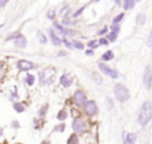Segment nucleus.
<instances>
[{
    "label": "nucleus",
    "mask_w": 152,
    "mask_h": 144,
    "mask_svg": "<svg viewBox=\"0 0 152 144\" xmlns=\"http://www.w3.org/2000/svg\"><path fill=\"white\" fill-rule=\"evenodd\" d=\"M105 102H107V108H112L113 107V103H112V100L111 99H107Z\"/></svg>",
    "instance_id": "obj_25"
},
{
    "label": "nucleus",
    "mask_w": 152,
    "mask_h": 144,
    "mask_svg": "<svg viewBox=\"0 0 152 144\" xmlns=\"http://www.w3.org/2000/svg\"><path fill=\"white\" fill-rule=\"evenodd\" d=\"M60 84H61L63 87H69V86L72 84V79H71V76L67 75V73H64V75L60 77Z\"/></svg>",
    "instance_id": "obj_10"
},
{
    "label": "nucleus",
    "mask_w": 152,
    "mask_h": 144,
    "mask_svg": "<svg viewBox=\"0 0 152 144\" xmlns=\"http://www.w3.org/2000/svg\"><path fill=\"white\" fill-rule=\"evenodd\" d=\"M63 42H64V44H66V45H67V47H68V48H74V44H71V43H69V42H68V40H67V39H64Z\"/></svg>",
    "instance_id": "obj_26"
},
{
    "label": "nucleus",
    "mask_w": 152,
    "mask_h": 144,
    "mask_svg": "<svg viewBox=\"0 0 152 144\" xmlns=\"http://www.w3.org/2000/svg\"><path fill=\"white\" fill-rule=\"evenodd\" d=\"M83 107H84V112H86L88 116H94V115L97 113V105L94 100H89V102L86 100V103H84Z\"/></svg>",
    "instance_id": "obj_3"
},
{
    "label": "nucleus",
    "mask_w": 152,
    "mask_h": 144,
    "mask_svg": "<svg viewBox=\"0 0 152 144\" xmlns=\"http://www.w3.org/2000/svg\"><path fill=\"white\" fill-rule=\"evenodd\" d=\"M136 1H140V0H136Z\"/></svg>",
    "instance_id": "obj_36"
},
{
    "label": "nucleus",
    "mask_w": 152,
    "mask_h": 144,
    "mask_svg": "<svg viewBox=\"0 0 152 144\" xmlns=\"http://www.w3.org/2000/svg\"><path fill=\"white\" fill-rule=\"evenodd\" d=\"M0 136H3V129L0 128Z\"/></svg>",
    "instance_id": "obj_33"
},
{
    "label": "nucleus",
    "mask_w": 152,
    "mask_h": 144,
    "mask_svg": "<svg viewBox=\"0 0 152 144\" xmlns=\"http://www.w3.org/2000/svg\"><path fill=\"white\" fill-rule=\"evenodd\" d=\"M0 28H1V26H0Z\"/></svg>",
    "instance_id": "obj_37"
},
{
    "label": "nucleus",
    "mask_w": 152,
    "mask_h": 144,
    "mask_svg": "<svg viewBox=\"0 0 152 144\" xmlns=\"http://www.w3.org/2000/svg\"><path fill=\"white\" fill-rule=\"evenodd\" d=\"M66 118H67V112H66V111H60V112H59V115H58V119H59V120H64Z\"/></svg>",
    "instance_id": "obj_20"
},
{
    "label": "nucleus",
    "mask_w": 152,
    "mask_h": 144,
    "mask_svg": "<svg viewBox=\"0 0 152 144\" xmlns=\"http://www.w3.org/2000/svg\"><path fill=\"white\" fill-rule=\"evenodd\" d=\"M86 53H87V55H94V51H92V50H88Z\"/></svg>",
    "instance_id": "obj_32"
},
{
    "label": "nucleus",
    "mask_w": 152,
    "mask_h": 144,
    "mask_svg": "<svg viewBox=\"0 0 152 144\" xmlns=\"http://www.w3.org/2000/svg\"><path fill=\"white\" fill-rule=\"evenodd\" d=\"M99 44H104V45H105V44H108V42H107L105 39H100V40H99Z\"/></svg>",
    "instance_id": "obj_29"
},
{
    "label": "nucleus",
    "mask_w": 152,
    "mask_h": 144,
    "mask_svg": "<svg viewBox=\"0 0 152 144\" xmlns=\"http://www.w3.org/2000/svg\"><path fill=\"white\" fill-rule=\"evenodd\" d=\"M135 135L134 134H126V137H124V143L127 144H131V143H135Z\"/></svg>",
    "instance_id": "obj_12"
},
{
    "label": "nucleus",
    "mask_w": 152,
    "mask_h": 144,
    "mask_svg": "<svg viewBox=\"0 0 152 144\" xmlns=\"http://www.w3.org/2000/svg\"><path fill=\"white\" fill-rule=\"evenodd\" d=\"M26 81H27V84H28V86H32V84H34V81H35V76L31 75V73H29V75H27Z\"/></svg>",
    "instance_id": "obj_15"
},
{
    "label": "nucleus",
    "mask_w": 152,
    "mask_h": 144,
    "mask_svg": "<svg viewBox=\"0 0 152 144\" xmlns=\"http://www.w3.org/2000/svg\"><path fill=\"white\" fill-rule=\"evenodd\" d=\"M15 45L18 48H26L27 47V39L23 36V35L19 34L18 36L15 37Z\"/></svg>",
    "instance_id": "obj_9"
},
{
    "label": "nucleus",
    "mask_w": 152,
    "mask_h": 144,
    "mask_svg": "<svg viewBox=\"0 0 152 144\" xmlns=\"http://www.w3.org/2000/svg\"><path fill=\"white\" fill-rule=\"evenodd\" d=\"M37 37H39V42L42 43V44H45V43H47V37H45L42 32H39V34H37Z\"/></svg>",
    "instance_id": "obj_16"
},
{
    "label": "nucleus",
    "mask_w": 152,
    "mask_h": 144,
    "mask_svg": "<svg viewBox=\"0 0 152 144\" xmlns=\"http://www.w3.org/2000/svg\"><path fill=\"white\" fill-rule=\"evenodd\" d=\"M134 5H135V0H126V1H124V8H126V10L134 8Z\"/></svg>",
    "instance_id": "obj_14"
},
{
    "label": "nucleus",
    "mask_w": 152,
    "mask_h": 144,
    "mask_svg": "<svg viewBox=\"0 0 152 144\" xmlns=\"http://www.w3.org/2000/svg\"><path fill=\"white\" fill-rule=\"evenodd\" d=\"M0 68H1V64H0Z\"/></svg>",
    "instance_id": "obj_35"
},
{
    "label": "nucleus",
    "mask_w": 152,
    "mask_h": 144,
    "mask_svg": "<svg viewBox=\"0 0 152 144\" xmlns=\"http://www.w3.org/2000/svg\"><path fill=\"white\" fill-rule=\"evenodd\" d=\"M113 94L120 103H124L129 99V92L123 84H116L115 88H113Z\"/></svg>",
    "instance_id": "obj_2"
},
{
    "label": "nucleus",
    "mask_w": 152,
    "mask_h": 144,
    "mask_svg": "<svg viewBox=\"0 0 152 144\" xmlns=\"http://www.w3.org/2000/svg\"><path fill=\"white\" fill-rule=\"evenodd\" d=\"M48 35H50L51 40H52V43L55 45H60L61 44V40L56 36V34H55V31H53V29H48Z\"/></svg>",
    "instance_id": "obj_11"
},
{
    "label": "nucleus",
    "mask_w": 152,
    "mask_h": 144,
    "mask_svg": "<svg viewBox=\"0 0 152 144\" xmlns=\"http://www.w3.org/2000/svg\"><path fill=\"white\" fill-rule=\"evenodd\" d=\"M7 1H8V0H0V8L4 7V5L7 4Z\"/></svg>",
    "instance_id": "obj_28"
},
{
    "label": "nucleus",
    "mask_w": 152,
    "mask_h": 144,
    "mask_svg": "<svg viewBox=\"0 0 152 144\" xmlns=\"http://www.w3.org/2000/svg\"><path fill=\"white\" fill-rule=\"evenodd\" d=\"M144 21H145V16L144 15H139V16H137V26L144 24Z\"/></svg>",
    "instance_id": "obj_18"
},
{
    "label": "nucleus",
    "mask_w": 152,
    "mask_h": 144,
    "mask_svg": "<svg viewBox=\"0 0 152 144\" xmlns=\"http://www.w3.org/2000/svg\"><path fill=\"white\" fill-rule=\"evenodd\" d=\"M148 45H150V47H152V29H151L150 36H148Z\"/></svg>",
    "instance_id": "obj_27"
},
{
    "label": "nucleus",
    "mask_w": 152,
    "mask_h": 144,
    "mask_svg": "<svg viewBox=\"0 0 152 144\" xmlns=\"http://www.w3.org/2000/svg\"><path fill=\"white\" fill-rule=\"evenodd\" d=\"M107 32V28H103L102 31H99V35H103V34H105Z\"/></svg>",
    "instance_id": "obj_31"
},
{
    "label": "nucleus",
    "mask_w": 152,
    "mask_h": 144,
    "mask_svg": "<svg viewBox=\"0 0 152 144\" xmlns=\"http://www.w3.org/2000/svg\"><path fill=\"white\" fill-rule=\"evenodd\" d=\"M123 18H124V13H120V15H118L115 18V20H113V24H118V23H120L121 20H123Z\"/></svg>",
    "instance_id": "obj_19"
},
{
    "label": "nucleus",
    "mask_w": 152,
    "mask_h": 144,
    "mask_svg": "<svg viewBox=\"0 0 152 144\" xmlns=\"http://www.w3.org/2000/svg\"><path fill=\"white\" fill-rule=\"evenodd\" d=\"M48 19H53V16H55V11L53 10H50V12H48Z\"/></svg>",
    "instance_id": "obj_24"
},
{
    "label": "nucleus",
    "mask_w": 152,
    "mask_h": 144,
    "mask_svg": "<svg viewBox=\"0 0 152 144\" xmlns=\"http://www.w3.org/2000/svg\"><path fill=\"white\" fill-rule=\"evenodd\" d=\"M152 119V105L151 102H144L139 111V116H137V121L140 126H147Z\"/></svg>",
    "instance_id": "obj_1"
},
{
    "label": "nucleus",
    "mask_w": 152,
    "mask_h": 144,
    "mask_svg": "<svg viewBox=\"0 0 152 144\" xmlns=\"http://www.w3.org/2000/svg\"><path fill=\"white\" fill-rule=\"evenodd\" d=\"M143 84L147 89H151L152 87V73L150 72V68H145V72L143 75Z\"/></svg>",
    "instance_id": "obj_6"
},
{
    "label": "nucleus",
    "mask_w": 152,
    "mask_h": 144,
    "mask_svg": "<svg viewBox=\"0 0 152 144\" xmlns=\"http://www.w3.org/2000/svg\"><path fill=\"white\" fill-rule=\"evenodd\" d=\"M99 69L102 71V73H105L107 76H111V77H113V79H116L119 76L118 72H116L115 69L110 68V67H108L107 64H104V63H99Z\"/></svg>",
    "instance_id": "obj_4"
},
{
    "label": "nucleus",
    "mask_w": 152,
    "mask_h": 144,
    "mask_svg": "<svg viewBox=\"0 0 152 144\" xmlns=\"http://www.w3.org/2000/svg\"><path fill=\"white\" fill-rule=\"evenodd\" d=\"M72 128H74V131L76 134H83L84 129H86V123L83 121V119L77 118L74 120V123H72Z\"/></svg>",
    "instance_id": "obj_5"
},
{
    "label": "nucleus",
    "mask_w": 152,
    "mask_h": 144,
    "mask_svg": "<svg viewBox=\"0 0 152 144\" xmlns=\"http://www.w3.org/2000/svg\"><path fill=\"white\" fill-rule=\"evenodd\" d=\"M97 44H99V43H97V42H95V40H92V42H89V43H88V45H89V47H91V48H95Z\"/></svg>",
    "instance_id": "obj_23"
},
{
    "label": "nucleus",
    "mask_w": 152,
    "mask_h": 144,
    "mask_svg": "<svg viewBox=\"0 0 152 144\" xmlns=\"http://www.w3.org/2000/svg\"><path fill=\"white\" fill-rule=\"evenodd\" d=\"M12 126H13V128H19V123H18V121H12Z\"/></svg>",
    "instance_id": "obj_30"
},
{
    "label": "nucleus",
    "mask_w": 152,
    "mask_h": 144,
    "mask_svg": "<svg viewBox=\"0 0 152 144\" xmlns=\"http://www.w3.org/2000/svg\"><path fill=\"white\" fill-rule=\"evenodd\" d=\"M13 108H15V111H18V112H23V111H24L23 104H19V103H16V104H13Z\"/></svg>",
    "instance_id": "obj_17"
},
{
    "label": "nucleus",
    "mask_w": 152,
    "mask_h": 144,
    "mask_svg": "<svg viewBox=\"0 0 152 144\" xmlns=\"http://www.w3.org/2000/svg\"><path fill=\"white\" fill-rule=\"evenodd\" d=\"M74 47L79 48V50H83V44H81L80 42H75V43H74Z\"/></svg>",
    "instance_id": "obj_22"
},
{
    "label": "nucleus",
    "mask_w": 152,
    "mask_h": 144,
    "mask_svg": "<svg viewBox=\"0 0 152 144\" xmlns=\"http://www.w3.org/2000/svg\"><path fill=\"white\" fill-rule=\"evenodd\" d=\"M74 102H75L76 105L83 107L84 103H86V95H84L81 91H76L75 95H74Z\"/></svg>",
    "instance_id": "obj_7"
},
{
    "label": "nucleus",
    "mask_w": 152,
    "mask_h": 144,
    "mask_svg": "<svg viewBox=\"0 0 152 144\" xmlns=\"http://www.w3.org/2000/svg\"><path fill=\"white\" fill-rule=\"evenodd\" d=\"M102 59L104 61H108V60H111V59H113V53L111 52V51H107V52L104 53V55L102 56Z\"/></svg>",
    "instance_id": "obj_13"
},
{
    "label": "nucleus",
    "mask_w": 152,
    "mask_h": 144,
    "mask_svg": "<svg viewBox=\"0 0 152 144\" xmlns=\"http://www.w3.org/2000/svg\"><path fill=\"white\" fill-rule=\"evenodd\" d=\"M68 143H79V139L76 137V135H72L71 139H68Z\"/></svg>",
    "instance_id": "obj_21"
},
{
    "label": "nucleus",
    "mask_w": 152,
    "mask_h": 144,
    "mask_svg": "<svg viewBox=\"0 0 152 144\" xmlns=\"http://www.w3.org/2000/svg\"><path fill=\"white\" fill-rule=\"evenodd\" d=\"M115 1H116V3H118V4H119V3H120V0H115Z\"/></svg>",
    "instance_id": "obj_34"
},
{
    "label": "nucleus",
    "mask_w": 152,
    "mask_h": 144,
    "mask_svg": "<svg viewBox=\"0 0 152 144\" xmlns=\"http://www.w3.org/2000/svg\"><path fill=\"white\" fill-rule=\"evenodd\" d=\"M18 68L20 71H28V69L34 68V64L28 60H19L18 61Z\"/></svg>",
    "instance_id": "obj_8"
}]
</instances>
